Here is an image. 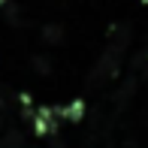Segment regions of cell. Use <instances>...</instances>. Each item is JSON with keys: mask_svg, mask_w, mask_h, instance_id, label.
Instances as JSON below:
<instances>
[{"mask_svg": "<svg viewBox=\"0 0 148 148\" xmlns=\"http://www.w3.org/2000/svg\"><path fill=\"white\" fill-rule=\"evenodd\" d=\"M42 33H45V36L51 39V42H58V39H60V27H45Z\"/></svg>", "mask_w": 148, "mask_h": 148, "instance_id": "cell-1", "label": "cell"}, {"mask_svg": "<svg viewBox=\"0 0 148 148\" xmlns=\"http://www.w3.org/2000/svg\"><path fill=\"white\" fill-rule=\"evenodd\" d=\"M6 3H9V0H0V9H6Z\"/></svg>", "mask_w": 148, "mask_h": 148, "instance_id": "cell-2", "label": "cell"}]
</instances>
